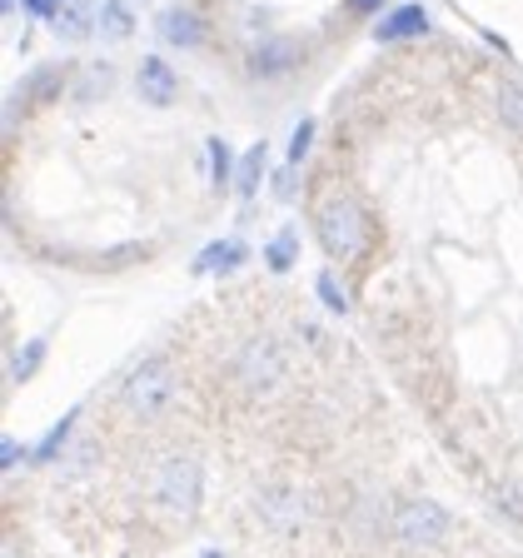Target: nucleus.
I'll list each match as a JSON object with an SVG mask.
<instances>
[{
  "label": "nucleus",
  "mask_w": 523,
  "mask_h": 558,
  "mask_svg": "<svg viewBox=\"0 0 523 558\" xmlns=\"http://www.w3.org/2000/svg\"><path fill=\"white\" fill-rule=\"evenodd\" d=\"M309 220H314V240L319 250L329 255V265H344V269H364L374 255H379V220L374 209L360 199V190H325V195L309 199Z\"/></svg>",
  "instance_id": "obj_1"
},
{
  "label": "nucleus",
  "mask_w": 523,
  "mask_h": 558,
  "mask_svg": "<svg viewBox=\"0 0 523 558\" xmlns=\"http://www.w3.org/2000/svg\"><path fill=\"white\" fill-rule=\"evenodd\" d=\"M294 259H300V230L284 225V230H275V240H265V269L269 275H290Z\"/></svg>",
  "instance_id": "obj_19"
},
{
  "label": "nucleus",
  "mask_w": 523,
  "mask_h": 558,
  "mask_svg": "<svg viewBox=\"0 0 523 558\" xmlns=\"http://www.w3.org/2000/svg\"><path fill=\"white\" fill-rule=\"evenodd\" d=\"M269 145L259 140V145H250V150L240 155V180H234V190H240L244 199H255L259 190H265V174H269Z\"/></svg>",
  "instance_id": "obj_18"
},
{
  "label": "nucleus",
  "mask_w": 523,
  "mask_h": 558,
  "mask_svg": "<svg viewBox=\"0 0 523 558\" xmlns=\"http://www.w3.org/2000/svg\"><path fill=\"white\" fill-rule=\"evenodd\" d=\"M314 300L325 304L329 314H349V310H354V294H349V284L339 279V269H335V265L314 275Z\"/></svg>",
  "instance_id": "obj_20"
},
{
  "label": "nucleus",
  "mask_w": 523,
  "mask_h": 558,
  "mask_svg": "<svg viewBox=\"0 0 523 558\" xmlns=\"http://www.w3.org/2000/svg\"><path fill=\"white\" fill-rule=\"evenodd\" d=\"M160 40L170 50H199L209 40V21L195 5H170V11H160Z\"/></svg>",
  "instance_id": "obj_10"
},
{
  "label": "nucleus",
  "mask_w": 523,
  "mask_h": 558,
  "mask_svg": "<svg viewBox=\"0 0 523 558\" xmlns=\"http://www.w3.org/2000/svg\"><path fill=\"white\" fill-rule=\"evenodd\" d=\"M150 499L170 519H195L205 499V469L195 453H165L150 474Z\"/></svg>",
  "instance_id": "obj_5"
},
{
  "label": "nucleus",
  "mask_w": 523,
  "mask_h": 558,
  "mask_svg": "<svg viewBox=\"0 0 523 558\" xmlns=\"http://www.w3.org/2000/svg\"><path fill=\"white\" fill-rule=\"evenodd\" d=\"M230 379L244 399H275L290 379V354L275 335H250L230 360Z\"/></svg>",
  "instance_id": "obj_3"
},
{
  "label": "nucleus",
  "mask_w": 523,
  "mask_h": 558,
  "mask_svg": "<svg viewBox=\"0 0 523 558\" xmlns=\"http://www.w3.org/2000/svg\"><path fill=\"white\" fill-rule=\"evenodd\" d=\"M75 429H81V409H70L56 429L35 444V464H60V459H65V449L75 444Z\"/></svg>",
  "instance_id": "obj_17"
},
{
  "label": "nucleus",
  "mask_w": 523,
  "mask_h": 558,
  "mask_svg": "<svg viewBox=\"0 0 523 558\" xmlns=\"http://www.w3.org/2000/svg\"><path fill=\"white\" fill-rule=\"evenodd\" d=\"M205 150H209V185H215V190L224 195V190H230L234 180H240V160H234V150L224 145L220 135H209V140H205Z\"/></svg>",
  "instance_id": "obj_21"
},
{
  "label": "nucleus",
  "mask_w": 523,
  "mask_h": 558,
  "mask_svg": "<svg viewBox=\"0 0 523 558\" xmlns=\"http://www.w3.org/2000/svg\"><path fill=\"white\" fill-rule=\"evenodd\" d=\"M21 444H15V439H5V444H0V469H5V474H15V464H21Z\"/></svg>",
  "instance_id": "obj_27"
},
{
  "label": "nucleus",
  "mask_w": 523,
  "mask_h": 558,
  "mask_svg": "<svg viewBox=\"0 0 523 558\" xmlns=\"http://www.w3.org/2000/svg\"><path fill=\"white\" fill-rule=\"evenodd\" d=\"M155 250L150 244H139V240H125V244H115V250H95V255H85L81 265L90 269V275H125V269H135V265H145Z\"/></svg>",
  "instance_id": "obj_13"
},
{
  "label": "nucleus",
  "mask_w": 523,
  "mask_h": 558,
  "mask_svg": "<svg viewBox=\"0 0 523 558\" xmlns=\"http://www.w3.org/2000/svg\"><path fill=\"white\" fill-rule=\"evenodd\" d=\"M389 0H344V15L349 21H369V15H379Z\"/></svg>",
  "instance_id": "obj_25"
},
{
  "label": "nucleus",
  "mask_w": 523,
  "mask_h": 558,
  "mask_svg": "<svg viewBox=\"0 0 523 558\" xmlns=\"http://www.w3.org/2000/svg\"><path fill=\"white\" fill-rule=\"evenodd\" d=\"M449 534H453V519L434 499H399L394 513H389V538L399 548H409V554H434V548L449 544Z\"/></svg>",
  "instance_id": "obj_6"
},
{
  "label": "nucleus",
  "mask_w": 523,
  "mask_h": 558,
  "mask_svg": "<svg viewBox=\"0 0 523 558\" xmlns=\"http://www.w3.org/2000/svg\"><path fill=\"white\" fill-rule=\"evenodd\" d=\"M314 140H319V120L314 116H304L300 125H294V135H290V150H284V165H294V170H304V160L314 155Z\"/></svg>",
  "instance_id": "obj_22"
},
{
  "label": "nucleus",
  "mask_w": 523,
  "mask_h": 558,
  "mask_svg": "<svg viewBox=\"0 0 523 558\" xmlns=\"http://www.w3.org/2000/svg\"><path fill=\"white\" fill-rule=\"evenodd\" d=\"M255 513H259V523H265L269 534L294 538V534H304V523H309V494H304L300 484L275 478V484H265L255 494Z\"/></svg>",
  "instance_id": "obj_8"
},
{
  "label": "nucleus",
  "mask_w": 523,
  "mask_h": 558,
  "mask_svg": "<svg viewBox=\"0 0 523 558\" xmlns=\"http://www.w3.org/2000/svg\"><path fill=\"white\" fill-rule=\"evenodd\" d=\"M494 116L513 140H523V81H513V75L494 81Z\"/></svg>",
  "instance_id": "obj_15"
},
{
  "label": "nucleus",
  "mask_w": 523,
  "mask_h": 558,
  "mask_svg": "<svg viewBox=\"0 0 523 558\" xmlns=\"http://www.w3.org/2000/svg\"><path fill=\"white\" fill-rule=\"evenodd\" d=\"M180 395V374H174L170 354H150L130 369V379L120 384V409H125L135 424H155L165 409Z\"/></svg>",
  "instance_id": "obj_4"
},
{
  "label": "nucleus",
  "mask_w": 523,
  "mask_h": 558,
  "mask_svg": "<svg viewBox=\"0 0 523 558\" xmlns=\"http://www.w3.org/2000/svg\"><path fill=\"white\" fill-rule=\"evenodd\" d=\"M418 35H429V11H424L418 0L384 11L379 25H374V40H379V46H404V40H418Z\"/></svg>",
  "instance_id": "obj_11"
},
{
  "label": "nucleus",
  "mask_w": 523,
  "mask_h": 558,
  "mask_svg": "<svg viewBox=\"0 0 523 558\" xmlns=\"http://www.w3.org/2000/svg\"><path fill=\"white\" fill-rule=\"evenodd\" d=\"M115 90V65H90V75H85V85H81V100H95V95H110Z\"/></svg>",
  "instance_id": "obj_24"
},
{
  "label": "nucleus",
  "mask_w": 523,
  "mask_h": 558,
  "mask_svg": "<svg viewBox=\"0 0 523 558\" xmlns=\"http://www.w3.org/2000/svg\"><path fill=\"white\" fill-rule=\"evenodd\" d=\"M135 90H139V100H145V105L170 110V105L180 100V70H174L165 56H145L135 65Z\"/></svg>",
  "instance_id": "obj_9"
},
{
  "label": "nucleus",
  "mask_w": 523,
  "mask_h": 558,
  "mask_svg": "<svg viewBox=\"0 0 523 558\" xmlns=\"http://www.w3.org/2000/svg\"><path fill=\"white\" fill-rule=\"evenodd\" d=\"M309 65H314V40L309 35L259 31L255 40H250V50H244V60H240V75L250 85H269V90H279V85L300 81Z\"/></svg>",
  "instance_id": "obj_2"
},
{
  "label": "nucleus",
  "mask_w": 523,
  "mask_h": 558,
  "mask_svg": "<svg viewBox=\"0 0 523 558\" xmlns=\"http://www.w3.org/2000/svg\"><path fill=\"white\" fill-rule=\"evenodd\" d=\"M199 558H224V554H220V548H205V554H199Z\"/></svg>",
  "instance_id": "obj_28"
},
{
  "label": "nucleus",
  "mask_w": 523,
  "mask_h": 558,
  "mask_svg": "<svg viewBox=\"0 0 523 558\" xmlns=\"http://www.w3.org/2000/svg\"><path fill=\"white\" fill-rule=\"evenodd\" d=\"M50 25H56L60 40H85V35L100 31V5H90V0H65Z\"/></svg>",
  "instance_id": "obj_14"
},
{
  "label": "nucleus",
  "mask_w": 523,
  "mask_h": 558,
  "mask_svg": "<svg viewBox=\"0 0 523 558\" xmlns=\"http://www.w3.org/2000/svg\"><path fill=\"white\" fill-rule=\"evenodd\" d=\"M244 259H250V244H244L240 234H230V240H209L195 255L190 275H234V269H244Z\"/></svg>",
  "instance_id": "obj_12"
},
{
  "label": "nucleus",
  "mask_w": 523,
  "mask_h": 558,
  "mask_svg": "<svg viewBox=\"0 0 523 558\" xmlns=\"http://www.w3.org/2000/svg\"><path fill=\"white\" fill-rule=\"evenodd\" d=\"M100 31L110 35V40H125V35L135 31V11H130L125 0H105L100 5Z\"/></svg>",
  "instance_id": "obj_23"
},
{
  "label": "nucleus",
  "mask_w": 523,
  "mask_h": 558,
  "mask_svg": "<svg viewBox=\"0 0 523 558\" xmlns=\"http://www.w3.org/2000/svg\"><path fill=\"white\" fill-rule=\"evenodd\" d=\"M50 354V339L35 335V339H21V344L11 349V360H5V379L11 384H31L35 374H40V364H46Z\"/></svg>",
  "instance_id": "obj_16"
},
{
  "label": "nucleus",
  "mask_w": 523,
  "mask_h": 558,
  "mask_svg": "<svg viewBox=\"0 0 523 558\" xmlns=\"http://www.w3.org/2000/svg\"><path fill=\"white\" fill-rule=\"evenodd\" d=\"M294 180H300V170H294V165H284V170L275 174V199H294V195H300V190H294Z\"/></svg>",
  "instance_id": "obj_26"
},
{
  "label": "nucleus",
  "mask_w": 523,
  "mask_h": 558,
  "mask_svg": "<svg viewBox=\"0 0 523 558\" xmlns=\"http://www.w3.org/2000/svg\"><path fill=\"white\" fill-rule=\"evenodd\" d=\"M70 81H75V65H70V60H46V65L25 70V81L15 85L11 100H5V135L15 130L21 116H40V110H50L56 100H65Z\"/></svg>",
  "instance_id": "obj_7"
}]
</instances>
